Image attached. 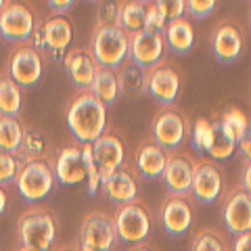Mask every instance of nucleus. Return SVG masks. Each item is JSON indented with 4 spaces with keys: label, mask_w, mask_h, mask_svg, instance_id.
<instances>
[{
    "label": "nucleus",
    "mask_w": 251,
    "mask_h": 251,
    "mask_svg": "<svg viewBox=\"0 0 251 251\" xmlns=\"http://www.w3.org/2000/svg\"><path fill=\"white\" fill-rule=\"evenodd\" d=\"M184 6L186 13H191L195 19H205L207 15L214 13L216 2L214 0H188V2H184Z\"/></svg>",
    "instance_id": "nucleus-38"
},
{
    "label": "nucleus",
    "mask_w": 251,
    "mask_h": 251,
    "mask_svg": "<svg viewBox=\"0 0 251 251\" xmlns=\"http://www.w3.org/2000/svg\"><path fill=\"white\" fill-rule=\"evenodd\" d=\"M191 191L199 203H214L220 197V193H222V174L214 163L203 161L199 166H195Z\"/></svg>",
    "instance_id": "nucleus-14"
},
{
    "label": "nucleus",
    "mask_w": 251,
    "mask_h": 251,
    "mask_svg": "<svg viewBox=\"0 0 251 251\" xmlns=\"http://www.w3.org/2000/svg\"><path fill=\"white\" fill-rule=\"evenodd\" d=\"M153 6L166 17V21L182 19V15L186 11L184 0H157V2H153Z\"/></svg>",
    "instance_id": "nucleus-34"
},
{
    "label": "nucleus",
    "mask_w": 251,
    "mask_h": 251,
    "mask_svg": "<svg viewBox=\"0 0 251 251\" xmlns=\"http://www.w3.org/2000/svg\"><path fill=\"white\" fill-rule=\"evenodd\" d=\"M153 136L155 145H159L163 151H174L184 143L186 136V124L182 115L174 109H163L161 113L155 115L153 120Z\"/></svg>",
    "instance_id": "nucleus-9"
},
{
    "label": "nucleus",
    "mask_w": 251,
    "mask_h": 251,
    "mask_svg": "<svg viewBox=\"0 0 251 251\" xmlns=\"http://www.w3.org/2000/svg\"><path fill=\"white\" fill-rule=\"evenodd\" d=\"M193 147L201 153H207L211 147V122L207 120H197L193 128Z\"/></svg>",
    "instance_id": "nucleus-32"
},
{
    "label": "nucleus",
    "mask_w": 251,
    "mask_h": 251,
    "mask_svg": "<svg viewBox=\"0 0 251 251\" xmlns=\"http://www.w3.org/2000/svg\"><path fill=\"white\" fill-rule=\"evenodd\" d=\"M21 247L36 249V251H49L54 234H57V226H54V218L49 211H29L19 218L17 224Z\"/></svg>",
    "instance_id": "nucleus-3"
},
{
    "label": "nucleus",
    "mask_w": 251,
    "mask_h": 251,
    "mask_svg": "<svg viewBox=\"0 0 251 251\" xmlns=\"http://www.w3.org/2000/svg\"><path fill=\"white\" fill-rule=\"evenodd\" d=\"M161 226L170 237H180L193 224V209L184 197H170L161 207Z\"/></svg>",
    "instance_id": "nucleus-15"
},
{
    "label": "nucleus",
    "mask_w": 251,
    "mask_h": 251,
    "mask_svg": "<svg viewBox=\"0 0 251 251\" xmlns=\"http://www.w3.org/2000/svg\"><path fill=\"white\" fill-rule=\"evenodd\" d=\"M4 6H6V2H4V0H0V13H2Z\"/></svg>",
    "instance_id": "nucleus-46"
},
{
    "label": "nucleus",
    "mask_w": 251,
    "mask_h": 251,
    "mask_svg": "<svg viewBox=\"0 0 251 251\" xmlns=\"http://www.w3.org/2000/svg\"><path fill=\"white\" fill-rule=\"evenodd\" d=\"M23 126L15 117H0V153H21Z\"/></svg>",
    "instance_id": "nucleus-28"
},
{
    "label": "nucleus",
    "mask_w": 251,
    "mask_h": 251,
    "mask_svg": "<svg viewBox=\"0 0 251 251\" xmlns=\"http://www.w3.org/2000/svg\"><path fill=\"white\" fill-rule=\"evenodd\" d=\"M15 182H17L19 195L25 201H40L52 191L54 172L49 168V163L42 159L25 161L21 166Z\"/></svg>",
    "instance_id": "nucleus-4"
},
{
    "label": "nucleus",
    "mask_w": 251,
    "mask_h": 251,
    "mask_svg": "<svg viewBox=\"0 0 251 251\" xmlns=\"http://www.w3.org/2000/svg\"><path fill=\"white\" fill-rule=\"evenodd\" d=\"M147 77L149 74H145V69H140L134 63H126L117 74V82H120V92L128 94V97H138L140 92L147 90Z\"/></svg>",
    "instance_id": "nucleus-26"
},
{
    "label": "nucleus",
    "mask_w": 251,
    "mask_h": 251,
    "mask_svg": "<svg viewBox=\"0 0 251 251\" xmlns=\"http://www.w3.org/2000/svg\"><path fill=\"white\" fill-rule=\"evenodd\" d=\"M19 251H36V249H27V247H21Z\"/></svg>",
    "instance_id": "nucleus-47"
},
{
    "label": "nucleus",
    "mask_w": 251,
    "mask_h": 251,
    "mask_svg": "<svg viewBox=\"0 0 251 251\" xmlns=\"http://www.w3.org/2000/svg\"><path fill=\"white\" fill-rule=\"evenodd\" d=\"M54 178L65 186L84 182L86 180V166H84V159H82V147L61 149L57 163H54Z\"/></svg>",
    "instance_id": "nucleus-17"
},
{
    "label": "nucleus",
    "mask_w": 251,
    "mask_h": 251,
    "mask_svg": "<svg viewBox=\"0 0 251 251\" xmlns=\"http://www.w3.org/2000/svg\"><path fill=\"white\" fill-rule=\"evenodd\" d=\"M113 226L117 239L126 243H143L151 232V218L140 203H128L117 209Z\"/></svg>",
    "instance_id": "nucleus-5"
},
{
    "label": "nucleus",
    "mask_w": 251,
    "mask_h": 251,
    "mask_svg": "<svg viewBox=\"0 0 251 251\" xmlns=\"http://www.w3.org/2000/svg\"><path fill=\"white\" fill-rule=\"evenodd\" d=\"M21 166L15 159V155L0 153V184H9L13 180H17Z\"/></svg>",
    "instance_id": "nucleus-35"
},
{
    "label": "nucleus",
    "mask_w": 251,
    "mask_h": 251,
    "mask_svg": "<svg viewBox=\"0 0 251 251\" xmlns=\"http://www.w3.org/2000/svg\"><path fill=\"white\" fill-rule=\"evenodd\" d=\"M11 80L17 86H34L42 77V57L34 46H21L13 52L9 65Z\"/></svg>",
    "instance_id": "nucleus-10"
},
{
    "label": "nucleus",
    "mask_w": 251,
    "mask_h": 251,
    "mask_svg": "<svg viewBox=\"0 0 251 251\" xmlns=\"http://www.w3.org/2000/svg\"><path fill=\"white\" fill-rule=\"evenodd\" d=\"M193 251H226V249H224V243L220 239V234H216L214 230H205L195 239Z\"/></svg>",
    "instance_id": "nucleus-36"
},
{
    "label": "nucleus",
    "mask_w": 251,
    "mask_h": 251,
    "mask_svg": "<svg viewBox=\"0 0 251 251\" xmlns=\"http://www.w3.org/2000/svg\"><path fill=\"white\" fill-rule=\"evenodd\" d=\"M241 188L251 197V161H247V163H245V168H243V174H241Z\"/></svg>",
    "instance_id": "nucleus-42"
},
{
    "label": "nucleus",
    "mask_w": 251,
    "mask_h": 251,
    "mask_svg": "<svg viewBox=\"0 0 251 251\" xmlns=\"http://www.w3.org/2000/svg\"><path fill=\"white\" fill-rule=\"evenodd\" d=\"M166 42L170 46L172 52L176 54H186L188 50L193 49V42H195V31L191 21L182 19H176V21H168L166 25Z\"/></svg>",
    "instance_id": "nucleus-23"
},
{
    "label": "nucleus",
    "mask_w": 251,
    "mask_h": 251,
    "mask_svg": "<svg viewBox=\"0 0 251 251\" xmlns=\"http://www.w3.org/2000/svg\"><path fill=\"white\" fill-rule=\"evenodd\" d=\"M166 25H168L166 17H163V15L157 11L153 4H149L147 6V15H145V29L155 31V34H163V31H166Z\"/></svg>",
    "instance_id": "nucleus-37"
},
{
    "label": "nucleus",
    "mask_w": 251,
    "mask_h": 251,
    "mask_svg": "<svg viewBox=\"0 0 251 251\" xmlns=\"http://www.w3.org/2000/svg\"><path fill=\"white\" fill-rule=\"evenodd\" d=\"M163 54V38L161 34L143 29L130 38V61L140 69H149L159 63Z\"/></svg>",
    "instance_id": "nucleus-11"
},
{
    "label": "nucleus",
    "mask_w": 251,
    "mask_h": 251,
    "mask_svg": "<svg viewBox=\"0 0 251 251\" xmlns=\"http://www.w3.org/2000/svg\"><path fill=\"white\" fill-rule=\"evenodd\" d=\"M145 15H147V4L143 2H122L120 4V21H117V27L128 38H132L134 34L145 29Z\"/></svg>",
    "instance_id": "nucleus-25"
},
{
    "label": "nucleus",
    "mask_w": 251,
    "mask_h": 251,
    "mask_svg": "<svg viewBox=\"0 0 251 251\" xmlns=\"http://www.w3.org/2000/svg\"><path fill=\"white\" fill-rule=\"evenodd\" d=\"M211 50L218 63L230 65L239 59V54L243 50V34L232 25V23H224L214 31L211 38Z\"/></svg>",
    "instance_id": "nucleus-16"
},
{
    "label": "nucleus",
    "mask_w": 251,
    "mask_h": 251,
    "mask_svg": "<svg viewBox=\"0 0 251 251\" xmlns=\"http://www.w3.org/2000/svg\"><path fill=\"white\" fill-rule=\"evenodd\" d=\"M49 6H50V11L54 13V17H61L63 13H67L69 9H72L74 2L72 0H50Z\"/></svg>",
    "instance_id": "nucleus-39"
},
{
    "label": "nucleus",
    "mask_w": 251,
    "mask_h": 251,
    "mask_svg": "<svg viewBox=\"0 0 251 251\" xmlns=\"http://www.w3.org/2000/svg\"><path fill=\"white\" fill-rule=\"evenodd\" d=\"M67 126L77 143L92 145L105 134L107 107L90 92L77 94L67 109Z\"/></svg>",
    "instance_id": "nucleus-1"
},
{
    "label": "nucleus",
    "mask_w": 251,
    "mask_h": 251,
    "mask_svg": "<svg viewBox=\"0 0 251 251\" xmlns=\"http://www.w3.org/2000/svg\"><path fill=\"white\" fill-rule=\"evenodd\" d=\"M92 153H94V161L100 172V182L111 176L113 172L122 170L124 163V145L122 140L115 134H103L99 140L92 143Z\"/></svg>",
    "instance_id": "nucleus-13"
},
{
    "label": "nucleus",
    "mask_w": 251,
    "mask_h": 251,
    "mask_svg": "<svg viewBox=\"0 0 251 251\" xmlns=\"http://www.w3.org/2000/svg\"><path fill=\"white\" fill-rule=\"evenodd\" d=\"M237 147H239V151H241V155H243V159L251 161V130L239 140V145H237Z\"/></svg>",
    "instance_id": "nucleus-41"
},
{
    "label": "nucleus",
    "mask_w": 251,
    "mask_h": 251,
    "mask_svg": "<svg viewBox=\"0 0 251 251\" xmlns=\"http://www.w3.org/2000/svg\"><path fill=\"white\" fill-rule=\"evenodd\" d=\"M65 69H67L69 80H72V84L77 90L90 92L92 82H94L97 72H99V65H97V61H94L92 54L84 52V50L69 52L67 59H65Z\"/></svg>",
    "instance_id": "nucleus-18"
},
{
    "label": "nucleus",
    "mask_w": 251,
    "mask_h": 251,
    "mask_svg": "<svg viewBox=\"0 0 251 251\" xmlns=\"http://www.w3.org/2000/svg\"><path fill=\"white\" fill-rule=\"evenodd\" d=\"M117 21H120V4L100 2L97 9V27H117Z\"/></svg>",
    "instance_id": "nucleus-33"
},
{
    "label": "nucleus",
    "mask_w": 251,
    "mask_h": 251,
    "mask_svg": "<svg viewBox=\"0 0 251 251\" xmlns=\"http://www.w3.org/2000/svg\"><path fill=\"white\" fill-rule=\"evenodd\" d=\"M34 15L25 4L9 2L0 13V36L9 42H25L34 34Z\"/></svg>",
    "instance_id": "nucleus-7"
},
{
    "label": "nucleus",
    "mask_w": 251,
    "mask_h": 251,
    "mask_svg": "<svg viewBox=\"0 0 251 251\" xmlns=\"http://www.w3.org/2000/svg\"><path fill=\"white\" fill-rule=\"evenodd\" d=\"M234 149H237V143L224 132L220 120H214L211 122V147L207 155L211 159H226V157H230L234 153Z\"/></svg>",
    "instance_id": "nucleus-29"
},
{
    "label": "nucleus",
    "mask_w": 251,
    "mask_h": 251,
    "mask_svg": "<svg viewBox=\"0 0 251 251\" xmlns=\"http://www.w3.org/2000/svg\"><path fill=\"white\" fill-rule=\"evenodd\" d=\"M65 251H74V249H65Z\"/></svg>",
    "instance_id": "nucleus-49"
},
{
    "label": "nucleus",
    "mask_w": 251,
    "mask_h": 251,
    "mask_svg": "<svg viewBox=\"0 0 251 251\" xmlns=\"http://www.w3.org/2000/svg\"><path fill=\"white\" fill-rule=\"evenodd\" d=\"M44 136L42 132L38 130H23V140H21V153L27 157V161H36L40 159L42 153H44Z\"/></svg>",
    "instance_id": "nucleus-31"
},
{
    "label": "nucleus",
    "mask_w": 251,
    "mask_h": 251,
    "mask_svg": "<svg viewBox=\"0 0 251 251\" xmlns=\"http://www.w3.org/2000/svg\"><path fill=\"white\" fill-rule=\"evenodd\" d=\"M134 161H136V170L145 178H159V176H163L168 157H166V151H163L159 145L145 143L136 149Z\"/></svg>",
    "instance_id": "nucleus-21"
},
{
    "label": "nucleus",
    "mask_w": 251,
    "mask_h": 251,
    "mask_svg": "<svg viewBox=\"0 0 251 251\" xmlns=\"http://www.w3.org/2000/svg\"><path fill=\"white\" fill-rule=\"evenodd\" d=\"M42 34H44L46 49H50L52 52H61L72 42L74 29H72V23L65 17H50L42 25Z\"/></svg>",
    "instance_id": "nucleus-22"
},
{
    "label": "nucleus",
    "mask_w": 251,
    "mask_h": 251,
    "mask_svg": "<svg viewBox=\"0 0 251 251\" xmlns=\"http://www.w3.org/2000/svg\"><path fill=\"white\" fill-rule=\"evenodd\" d=\"M249 130H251V122H249Z\"/></svg>",
    "instance_id": "nucleus-48"
},
{
    "label": "nucleus",
    "mask_w": 251,
    "mask_h": 251,
    "mask_svg": "<svg viewBox=\"0 0 251 251\" xmlns=\"http://www.w3.org/2000/svg\"><path fill=\"white\" fill-rule=\"evenodd\" d=\"M130 251H153V249H149V247H143V245H136V247H132Z\"/></svg>",
    "instance_id": "nucleus-45"
},
{
    "label": "nucleus",
    "mask_w": 251,
    "mask_h": 251,
    "mask_svg": "<svg viewBox=\"0 0 251 251\" xmlns=\"http://www.w3.org/2000/svg\"><path fill=\"white\" fill-rule=\"evenodd\" d=\"M6 203H9V199H6V193L2 191V186H0V216L4 214V209H6Z\"/></svg>",
    "instance_id": "nucleus-44"
},
{
    "label": "nucleus",
    "mask_w": 251,
    "mask_h": 251,
    "mask_svg": "<svg viewBox=\"0 0 251 251\" xmlns=\"http://www.w3.org/2000/svg\"><path fill=\"white\" fill-rule=\"evenodd\" d=\"M180 90V75L174 67L159 65L149 72L147 77V92L161 105H172Z\"/></svg>",
    "instance_id": "nucleus-12"
},
{
    "label": "nucleus",
    "mask_w": 251,
    "mask_h": 251,
    "mask_svg": "<svg viewBox=\"0 0 251 251\" xmlns=\"http://www.w3.org/2000/svg\"><path fill=\"white\" fill-rule=\"evenodd\" d=\"M21 111V88L11 80V75L0 77V117H15Z\"/></svg>",
    "instance_id": "nucleus-27"
},
{
    "label": "nucleus",
    "mask_w": 251,
    "mask_h": 251,
    "mask_svg": "<svg viewBox=\"0 0 251 251\" xmlns=\"http://www.w3.org/2000/svg\"><path fill=\"white\" fill-rule=\"evenodd\" d=\"M100 186H103V191L107 193V197L111 199L113 203H120V205L134 203L136 193H138L136 180L132 178V174L130 172H126V170L113 172L111 176H107L103 182H100Z\"/></svg>",
    "instance_id": "nucleus-20"
},
{
    "label": "nucleus",
    "mask_w": 251,
    "mask_h": 251,
    "mask_svg": "<svg viewBox=\"0 0 251 251\" xmlns=\"http://www.w3.org/2000/svg\"><path fill=\"white\" fill-rule=\"evenodd\" d=\"M113 220L105 214H88L80 230V251H109L115 245Z\"/></svg>",
    "instance_id": "nucleus-6"
},
{
    "label": "nucleus",
    "mask_w": 251,
    "mask_h": 251,
    "mask_svg": "<svg viewBox=\"0 0 251 251\" xmlns=\"http://www.w3.org/2000/svg\"><path fill=\"white\" fill-rule=\"evenodd\" d=\"M220 124H222L224 132L237 145H239V140L249 132V120H247V115L243 113L241 109H228V111L220 117Z\"/></svg>",
    "instance_id": "nucleus-30"
},
{
    "label": "nucleus",
    "mask_w": 251,
    "mask_h": 251,
    "mask_svg": "<svg viewBox=\"0 0 251 251\" xmlns=\"http://www.w3.org/2000/svg\"><path fill=\"white\" fill-rule=\"evenodd\" d=\"M34 49L36 50H40V49H46V44H44V34H42V27H38L34 29Z\"/></svg>",
    "instance_id": "nucleus-43"
},
{
    "label": "nucleus",
    "mask_w": 251,
    "mask_h": 251,
    "mask_svg": "<svg viewBox=\"0 0 251 251\" xmlns=\"http://www.w3.org/2000/svg\"><path fill=\"white\" fill-rule=\"evenodd\" d=\"M130 54V38L120 27H97L92 36V57L99 67L115 72Z\"/></svg>",
    "instance_id": "nucleus-2"
},
{
    "label": "nucleus",
    "mask_w": 251,
    "mask_h": 251,
    "mask_svg": "<svg viewBox=\"0 0 251 251\" xmlns=\"http://www.w3.org/2000/svg\"><path fill=\"white\" fill-rule=\"evenodd\" d=\"M232 251H251V230L245 234H239V237L234 239Z\"/></svg>",
    "instance_id": "nucleus-40"
},
{
    "label": "nucleus",
    "mask_w": 251,
    "mask_h": 251,
    "mask_svg": "<svg viewBox=\"0 0 251 251\" xmlns=\"http://www.w3.org/2000/svg\"><path fill=\"white\" fill-rule=\"evenodd\" d=\"M193 174H195V166L191 159H186L182 155L168 157L166 170H163V180H166V186L174 193V197H182V195L191 191Z\"/></svg>",
    "instance_id": "nucleus-19"
},
{
    "label": "nucleus",
    "mask_w": 251,
    "mask_h": 251,
    "mask_svg": "<svg viewBox=\"0 0 251 251\" xmlns=\"http://www.w3.org/2000/svg\"><path fill=\"white\" fill-rule=\"evenodd\" d=\"M90 94L94 99H99L105 107L113 105L117 100V97H120V82H117V74L111 72V69L99 67L97 77H94V82H92Z\"/></svg>",
    "instance_id": "nucleus-24"
},
{
    "label": "nucleus",
    "mask_w": 251,
    "mask_h": 251,
    "mask_svg": "<svg viewBox=\"0 0 251 251\" xmlns=\"http://www.w3.org/2000/svg\"><path fill=\"white\" fill-rule=\"evenodd\" d=\"M222 220L234 237L251 230V197L243 188H234L228 193L222 205Z\"/></svg>",
    "instance_id": "nucleus-8"
}]
</instances>
